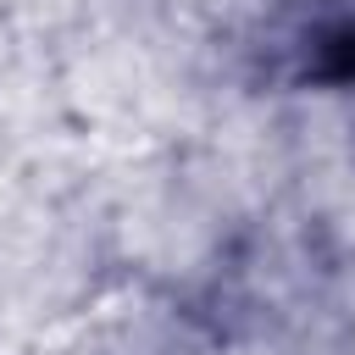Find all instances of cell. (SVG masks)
Instances as JSON below:
<instances>
[{"label": "cell", "instance_id": "1", "mask_svg": "<svg viewBox=\"0 0 355 355\" xmlns=\"http://www.w3.org/2000/svg\"><path fill=\"white\" fill-rule=\"evenodd\" d=\"M272 50L283 55L288 83L355 89V6H316L311 17L288 22Z\"/></svg>", "mask_w": 355, "mask_h": 355}]
</instances>
